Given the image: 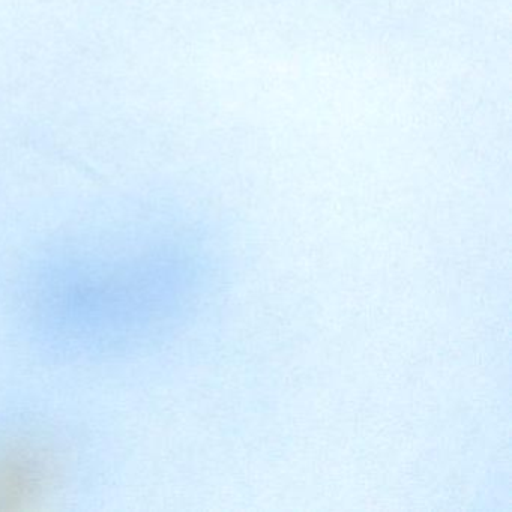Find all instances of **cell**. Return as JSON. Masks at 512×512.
I'll return each instance as SVG.
<instances>
[{
	"mask_svg": "<svg viewBox=\"0 0 512 512\" xmlns=\"http://www.w3.org/2000/svg\"><path fill=\"white\" fill-rule=\"evenodd\" d=\"M59 259L43 272L29 298L35 317L59 334L85 346H128L140 338L152 311L151 260L139 242Z\"/></svg>",
	"mask_w": 512,
	"mask_h": 512,
	"instance_id": "1",
	"label": "cell"
},
{
	"mask_svg": "<svg viewBox=\"0 0 512 512\" xmlns=\"http://www.w3.org/2000/svg\"><path fill=\"white\" fill-rule=\"evenodd\" d=\"M70 476L62 437L41 422L0 428V512H37L59 499Z\"/></svg>",
	"mask_w": 512,
	"mask_h": 512,
	"instance_id": "2",
	"label": "cell"
}]
</instances>
